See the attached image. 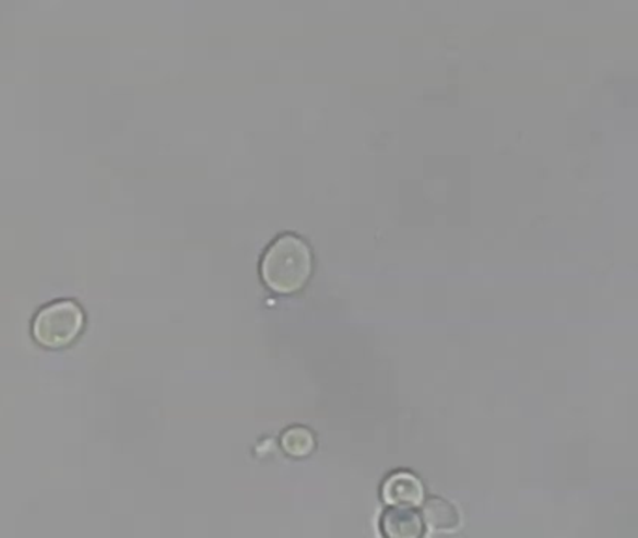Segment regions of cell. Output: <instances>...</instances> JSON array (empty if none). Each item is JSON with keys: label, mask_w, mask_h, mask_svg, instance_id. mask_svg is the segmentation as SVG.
Here are the masks:
<instances>
[{"label": "cell", "mask_w": 638, "mask_h": 538, "mask_svg": "<svg viewBox=\"0 0 638 538\" xmlns=\"http://www.w3.org/2000/svg\"><path fill=\"white\" fill-rule=\"evenodd\" d=\"M314 272V254L306 241L296 236H281L262 259V279L280 294L298 292Z\"/></svg>", "instance_id": "cell-1"}, {"label": "cell", "mask_w": 638, "mask_h": 538, "mask_svg": "<svg viewBox=\"0 0 638 538\" xmlns=\"http://www.w3.org/2000/svg\"><path fill=\"white\" fill-rule=\"evenodd\" d=\"M83 324L85 316L78 303L57 301L34 320V338L46 348H62L78 338Z\"/></svg>", "instance_id": "cell-2"}, {"label": "cell", "mask_w": 638, "mask_h": 538, "mask_svg": "<svg viewBox=\"0 0 638 538\" xmlns=\"http://www.w3.org/2000/svg\"><path fill=\"white\" fill-rule=\"evenodd\" d=\"M382 531L390 538H417L424 535V522L412 506L395 505L382 516Z\"/></svg>", "instance_id": "cell-3"}, {"label": "cell", "mask_w": 638, "mask_h": 538, "mask_svg": "<svg viewBox=\"0 0 638 538\" xmlns=\"http://www.w3.org/2000/svg\"><path fill=\"white\" fill-rule=\"evenodd\" d=\"M382 493L390 505L414 506L424 498V487L414 475L395 474L388 477Z\"/></svg>", "instance_id": "cell-4"}, {"label": "cell", "mask_w": 638, "mask_h": 538, "mask_svg": "<svg viewBox=\"0 0 638 538\" xmlns=\"http://www.w3.org/2000/svg\"><path fill=\"white\" fill-rule=\"evenodd\" d=\"M424 519L433 533L456 531L461 526V514L450 501L433 498L424 503Z\"/></svg>", "instance_id": "cell-5"}, {"label": "cell", "mask_w": 638, "mask_h": 538, "mask_svg": "<svg viewBox=\"0 0 638 538\" xmlns=\"http://www.w3.org/2000/svg\"><path fill=\"white\" fill-rule=\"evenodd\" d=\"M281 445L291 456H307L315 449V438L304 427H294L283 434Z\"/></svg>", "instance_id": "cell-6"}]
</instances>
